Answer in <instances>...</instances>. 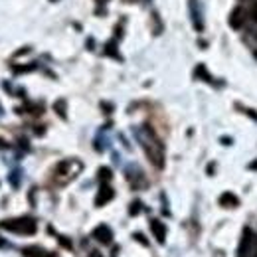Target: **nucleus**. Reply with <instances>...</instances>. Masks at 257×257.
<instances>
[{
	"instance_id": "13",
	"label": "nucleus",
	"mask_w": 257,
	"mask_h": 257,
	"mask_svg": "<svg viewBox=\"0 0 257 257\" xmlns=\"http://www.w3.org/2000/svg\"><path fill=\"white\" fill-rule=\"evenodd\" d=\"M111 168H107V166H103V168H99V178L103 180V182H109L111 180Z\"/></svg>"
},
{
	"instance_id": "21",
	"label": "nucleus",
	"mask_w": 257,
	"mask_h": 257,
	"mask_svg": "<svg viewBox=\"0 0 257 257\" xmlns=\"http://www.w3.org/2000/svg\"><path fill=\"white\" fill-rule=\"evenodd\" d=\"M91 257H101V253L99 251H91Z\"/></svg>"
},
{
	"instance_id": "4",
	"label": "nucleus",
	"mask_w": 257,
	"mask_h": 257,
	"mask_svg": "<svg viewBox=\"0 0 257 257\" xmlns=\"http://www.w3.org/2000/svg\"><path fill=\"white\" fill-rule=\"evenodd\" d=\"M81 172V162L73 161V159H67L62 161L56 166V178L60 182H67V180H73L77 174Z\"/></svg>"
},
{
	"instance_id": "7",
	"label": "nucleus",
	"mask_w": 257,
	"mask_h": 257,
	"mask_svg": "<svg viewBox=\"0 0 257 257\" xmlns=\"http://www.w3.org/2000/svg\"><path fill=\"white\" fill-rule=\"evenodd\" d=\"M188 8H190L194 30H196V32H202V30H204V20H202V10L198 8V0H190V2H188Z\"/></svg>"
},
{
	"instance_id": "12",
	"label": "nucleus",
	"mask_w": 257,
	"mask_h": 257,
	"mask_svg": "<svg viewBox=\"0 0 257 257\" xmlns=\"http://www.w3.org/2000/svg\"><path fill=\"white\" fill-rule=\"evenodd\" d=\"M54 109H56V113H58L62 119H67V115H65V101L64 99L56 101V103H54Z\"/></svg>"
},
{
	"instance_id": "9",
	"label": "nucleus",
	"mask_w": 257,
	"mask_h": 257,
	"mask_svg": "<svg viewBox=\"0 0 257 257\" xmlns=\"http://www.w3.org/2000/svg\"><path fill=\"white\" fill-rule=\"evenodd\" d=\"M245 18H247V16H245V10H243V8H233L231 14H229V26L237 30V28L243 26Z\"/></svg>"
},
{
	"instance_id": "10",
	"label": "nucleus",
	"mask_w": 257,
	"mask_h": 257,
	"mask_svg": "<svg viewBox=\"0 0 257 257\" xmlns=\"http://www.w3.org/2000/svg\"><path fill=\"white\" fill-rule=\"evenodd\" d=\"M151 231H153V235L157 237L159 243L166 241V225H164V222H161V220H151Z\"/></svg>"
},
{
	"instance_id": "2",
	"label": "nucleus",
	"mask_w": 257,
	"mask_h": 257,
	"mask_svg": "<svg viewBox=\"0 0 257 257\" xmlns=\"http://www.w3.org/2000/svg\"><path fill=\"white\" fill-rule=\"evenodd\" d=\"M0 229L12 231V233H22V235H34L38 231V224L34 218H12V220H2L0 222Z\"/></svg>"
},
{
	"instance_id": "11",
	"label": "nucleus",
	"mask_w": 257,
	"mask_h": 257,
	"mask_svg": "<svg viewBox=\"0 0 257 257\" xmlns=\"http://www.w3.org/2000/svg\"><path fill=\"white\" fill-rule=\"evenodd\" d=\"M218 202H220L222 208H235V206H239V198L231 192H224L222 196H220Z\"/></svg>"
},
{
	"instance_id": "15",
	"label": "nucleus",
	"mask_w": 257,
	"mask_h": 257,
	"mask_svg": "<svg viewBox=\"0 0 257 257\" xmlns=\"http://www.w3.org/2000/svg\"><path fill=\"white\" fill-rule=\"evenodd\" d=\"M10 182H12L14 188H18V184H20V170H12V174H10Z\"/></svg>"
},
{
	"instance_id": "14",
	"label": "nucleus",
	"mask_w": 257,
	"mask_h": 257,
	"mask_svg": "<svg viewBox=\"0 0 257 257\" xmlns=\"http://www.w3.org/2000/svg\"><path fill=\"white\" fill-rule=\"evenodd\" d=\"M105 54H107V56H113V58H119V60H121V56L115 52V42H109V44H107V50H105Z\"/></svg>"
},
{
	"instance_id": "20",
	"label": "nucleus",
	"mask_w": 257,
	"mask_h": 257,
	"mask_svg": "<svg viewBox=\"0 0 257 257\" xmlns=\"http://www.w3.org/2000/svg\"><path fill=\"white\" fill-rule=\"evenodd\" d=\"M0 247H10V243H8V241H4V239H0Z\"/></svg>"
},
{
	"instance_id": "16",
	"label": "nucleus",
	"mask_w": 257,
	"mask_h": 257,
	"mask_svg": "<svg viewBox=\"0 0 257 257\" xmlns=\"http://www.w3.org/2000/svg\"><path fill=\"white\" fill-rule=\"evenodd\" d=\"M141 206H143L141 202H133L131 208H128V214H131V216H137V214L141 212Z\"/></svg>"
},
{
	"instance_id": "18",
	"label": "nucleus",
	"mask_w": 257,
	"mask_h": 257,
	"mask_svg": "<svg viewBox=\"0 0 257 257\" xmlns=\"http://www.w3.org/2000/svg\"><path fill=\"white\" fill-rule=\"evenodd\" d=\"M243 113H245V115H251V117H253V119L257 121V115L253 113V109H243Z\"/></svg>"
},
{
	"instance_id": "8",
	"label": "nucleus",
	"mask_w": 257,
	"mask_h": 257,
	"mask_svg": "<svg viewBox=\"0 0 257 257\" xmlns=\"http://www.w3.org/2000/svg\"><path fill=\"white\" fill-rule=\"evenodd\" d=\"M22 255L24 257H58L54 251H48V249H44V247H40V245H28V247H24V249H22Z\"/></svg>"
},
{
	"instance_id": "3",
	"label": "nucleus",
	"mask_w": 257,
	"mask_h": 257,
	"mask_svg": "<svg viewBox=\"0 0 257 257\" xmlns=\"http://www.w3.org/2000/svg\"><path fill=\"white\" fill-rule=\"evenodd\" d=\"M237 257H257V233L249 227L243 229V237L237 247Z\"/></svg>"
},
{
	"instance_id": "22",
	"label": "nucleus",
	"mask_w": 257,
	"mask_h": 257,
	"mask_svg": "<svg viewBox=\"0 0 257 257\" xmlns=\"http://www.w3.org/2000/svg\"><path fill=\"white\" fill-rule=\"evenodd\" d=\"M0 113H2V107H0Z\"/></svg>"
},
{
	"instance_id": "19",
	"label": "nucleus",
	"mask_w": 257,
	"mask_h": 257,
	"mask_svg": "<svg viewBox=\"0 0 257 257\" xmlns=\"http://www.w3.org/2000/svg\"><path fill=\"white\" fill-rule=\"evenodd\" d=\"M249 170H255L257 172V159L253 162H249Z\"/></svg>"
},
{
	"instance_id": "6",
	"label": "nucleus",
	"mask_w": 257,
	"mask_h": 257,
	"mask_svg": "<svg viewBox=\"0 0 257 257\" xmlns=\"http://www.w3.org/2000/svg\"><path fill=\"white\" fill-rule=\"evenodd\" d=\"M113 198H115V190H113L107 182H103L101 188H99V192H97V196H95V206L97 208H101V206L109 204Z\"/></svg>"
},
{
	"instance_id": "5",
	"label": "nucleus",
	"mask_w": 257,
	"mask_h": 257,
	"mask_svg": "<svg viewBox=\"0 0 257 257\" xmlns=\"http://www.w3.org/2000/svg\"><path fill=\"white\" fill-rule=\"evenodd\" d=\"M91 237H93L95 241H99L101 245H109V243L113 241V229H111L109 225L101 224V225H97L95 229H93Z\"/></svg>"
},
{
	"instance_id": "1",
	"label": "nucleus",
	"mask_w": 257,
	"mask_h": 257,
	"mask_svg": "<svg viewBox=\"0 0 257 257\" xmlns=\"http://www.w3.org/2000/svg\"><path fill=\"white\" fill-rule=\"evenodd\" d=\"M135 139L143 147V151L149 157L151 164L155 168H164V145L159 139V135L155 133V128L149 127V125L135 127Z\"/></svg>"
},
{
	"instance_id": "17",
	"label": "nucleus",
	"mask_w": 257,
	"mask_h": 257,
	"mask_svg": "<svg viewBox=\"0 0 257 257\" xmlns=\"http://www.w3.org/2000/svg\"><path fill=\"white\" fill-rule=\"evenodd\" d=\"M133 237H135V239H137V241H139V243H143V245H149V241H147V239H145V235H143V233H135V235H133Z\"/></svg>"
}]
</instances>
